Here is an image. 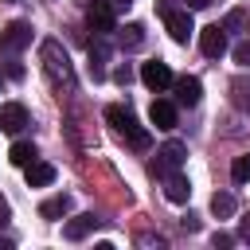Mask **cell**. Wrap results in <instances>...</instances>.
Here are the masks:
<instances>
[{
  "label": "cell",
  "mask_w": 250,
  "mask_h": 250,
  "mask_svg": "<svg viewBox=\"0 0 250 250\" xmlns=\"http://www.w3.org/2000/svg\"><path fill=\"white\" fill-rule=\"evenodd\" d=\"M98 223H102V219H98V215H90V211H86V215H74V219H70V223H66V227H62V234H66V238H70V242H82V238H86V234H90V230H94V227H98Z\"/></svg>",
  "instance_id": "cell-14"
},
{
  "label": "cell",
  "mask_w": 250,
  "mask_h": 250,
  "mask_svg": "<svg viewBox=\"0 0 250 250\" xmlns=\"http://www.w3.org/2000/svg\"><path fill=\"white\" fill-rule=\"evenodd\" d=\"M8 160L20 164V168H27V164L35 160V145H31V141H16V145L8 148Z\"/></svg>",
  "instance_id": "cell-18"
},
{
  "label": "cell",
  "mask_w": 250,
  "mask_h": 250,
  "mask_svg": "<svg viewBox=\"0 0 250 250\" xmlns=\"http://www.w3.org/2000/svg\"><path fill=\"white\" fill-rule=\"evenodd\" d=\"M148 121H152L156 129H176V105H172L168 98H156V102L148 105Z\"/></svg>",
  "instance_id": "cell-12"
},
{
  "label": "cell",
  "mask_w": 250,
  "mask_h": 250,
  "mask_svg": "<svg viewBox=\"0 0 250 250\" xmlns=\"http://www.w3.org/2000/svg\"><path fill=\"white\" fill-rule=\"evenodd\" d=\"M23 125H27V109L20 105V102H8V105H0V133H23Z\"/></svg>",
  "instance_id": "cell-10"
},
{
  "label": "cell",
  "mask_w": 250,
  "mask_h": 250,
  "mask_svg": "<svg viewBox=\"0 0 250 250\" xmlns=\"http://www.w3.org/2000/svg\"><path fill=\"white\" fill-rule=\"evenodd\" d=\"M164 195H168L172 203H188V199H191L188 176H184V172H168V176H164Z\"/></svg>",
  "instance_id": "cell-13"
},
{
  "label": "cell",
  "mask_w": 250,
  "mask_h": 250,
  "mask_svg": "<svg viewBox=\"0 0 250 250\" xmlns=\"http://www.w3.org/2000/svg\"><path fill=\"white\" fill-rule=\"evenodd\" d=\"M230 102L250 113V74H238V78L230 82Z\"/></svg>",
  "instance_id": "cell-17"
},
{
  "label": "cell",
  "mask_w": 250,
  "mask_h": 250,
  "mask_svg": "<svg viewBox=\"0 0 250 250\" xmlns=\"http://www.w3.org/2000/svg\"><path fill=\"white\" fill-rule=\"evenodd\" d=\"M39 59H43V70H47V78L55 82V86H74V66H70V55L62 51V43L59 39H43L39 43Z\"/></svg>",
  "instance_id": "cell-1"
},
{
  "label": "cell",
  "mask_w": 250,
  "mask_h": 250,
  "mask_svg": "<svg viewBox=\"0 0 250 250\" xmlns=\"http://www.w3.org/2000/svg\"><path fill=\"white\" fill-rule=\"evenodd\" d=\"M184 4H188V8H207L211 0H184Z\"/></svg>",
  "instance_id": "cell-26"
},
{
  "label": "cell",
  "mask_w": 250,
  "mask_h": 250,
  "mask_svg": "<svg viewBox=\"0 0 250 250\" xmlns=\"http://www.w3.org/2000/svg\"><path fill=\"white\" fill-rule=\"evenodd\" d=\"M105 62H109V43H105V35H98L90 43V74H94V82L105 78Z\"/></svg>",
  "instance_id": "cell-11"
},
{
  "label": "cell",
  "mask_w": 250,
  "mask_h": 250,
  "mask_svg": "<svg viewBox=\"0 0 250 250\" xmlns=\"http://www.w3.org/2000/svg\"><path fill=\"white\" fill-rule=\"evenodd\" d=\"M113 78H117L121 86H129V78H133V70H129V66H117V70H113Z\"/></svg>",
  "instance_id": "cell-23"
},
{
  "label": "cell",
  "mask_w": 250,
  "mask_h": 250,
  "mask_svg": "<svg viewBox=\"0 0 250 250\" xmlns=\"http://www.w3.org/2000/svg\"><path fill=\"white\" fill-rule=\"evenodd\" d=\"M117 43H121L125 51H137V47H145V27H141V23H129V27L117 35Z\"/></svg>",
  "instance_id": "cell-19"
},
{
  "label": "cell",
  "mask_w": 250,
  "mask_h": 250,
  "mask_svg": "<svg viewBox=\"0 0 250 250\" xmlns=\"http://www.w3.org/2000/svg\"><path fill=\"white\" fill-rule=\"evenodd\" d=\"M172 90H176V102L180 105H199V98H203V82L195 78V74H184V78H172Z\"/></svg>",
  "instance_id": "cell-8"
},
{
  "label": "cell",
  "mask_w": 250,
  "mask_h": 250,
  "mask_svg": "<svg viewBox=\"0 0 250 250\" xmlns=\"http://www.w3.org/2000/svg\"><path fill=\"white\" fill-rule=\"evenodd\" d=\"M180 223H184V230H199V219H195V215H184Z\"/></svg>",
  "instance_id": "cell-24"
},
{
  "label": "cell",
  "mask_w": 250,
  "mask_h": 250,
  "mask_svg": "<svg viewBox=\"0 0 250 250\" xmlns=\"http://www.w3.org/2000/svg\"><path fill=\"white\" fill-rule=\"evenodd\" d=\"M230 180H234V184H246V180H250V156H234V164H230Z\"/></svg>",
  "instance_id": "cell-21"
},
{
  "label": "cell",
  "mask_w": 250,
  "mask_h": 250,
  "mask_svg": "<svg viewBox=\"0 0 250 250\" xmlns=\"http://www.w3.org/2000/svg\"><path fill=\"white\" fill-rule=\"evenodd\" d=\"M238 238H242V242H250V219H242V223H238Z\"/></svg>",
  "instance_id": "cell-25"
},
{
  "label": "cell",
  "mask_w": 250,
  "mask_h": 250,
  "mask_svg": "<svg viewBox=\"0 0 250 250\" xmlns=\"http://www.w3.org/2000/svg\"><path fill=\"white\" fill-rule=\"evenodd\" d=\"M70 207H74L70 195H51V199L39 207V215H43V219H62V215H70Z\"/></svg>",
  "instance_id": "cell-16"
},
{
  "label": "cell",
  "mask_w": 250,
  "mask_h": 250,
  "mask_svg": "<svg viewBox=\"0 0 250 250\" xmlns=\"http://www.w3.org/2000/svg\"><path fill=\"white\" fill-rule=\"evenodd\" d=\"M234 62H242V66H250V35H246L242 43H234Z\"/></svg>",
  "instance_id": "cell-22"
},
{
  "label": "cell",
  "mask_w": 250,
  "mask_h": 250,
  "mask_svg": "<svg viewBox=\"0 0 250 250\" xmlns=\"http://www.w3.org/2000/svg\"><path fill=\"white\" fill-rule=\"evenodd\" d=\"M105 121H109V125H113V129H117V133H121L133 148H141V152H145V148L152 145L148 129L133 117V109H129V105H105Z\"/></svg>",
  "instance_id": "cell-2"
},
{
  "label": "cell",
  "mask_w": 250,
  "mask_h": 250,
  "mask_svg": "<svg viewBox=\"0 0 250 250\" xmlns=\"http://www.w3.org/2000/svg\"><path fill=\"white\" fill-rule=\"evenodd\" d=\"M199 51H203L207 59H219V55L227 51V31H223V23H211V27L199 31Z\"/></svg>",
  "instance_id": "cell-9"
},
{
  "label": "cell",
  "mask_w": 250,
  "mask_h": 250,
  "mask_svg": "<svg viewBox=\"0 0 250 250\" xmlns=\"http://www.w3.org/2000/svg\"><path fill=\"white\" fill-rule=\"evenodd\" d=\"M234 207H238V203H234V195H230V191H215V195H211V211H215L219 219H230V215H234Z\"/></svg>",
  "instance_id": "cell-20"
},
{
  "label": "cell",
  "mask_w": 250,
  "mask_h": 250,
  "mask_svg": "<svg viewBox=\"0 0 250 250\" xmlns=\"http://www.w3.org/2000/svg\"><path fill=\"white\" fill-rule=\"evenodd\" d=\"M31 43V23L27 20H16V23H8L4 31H0V55H16V51H23Z\"/></svg>",
  "instance_id": "cell-5"
},
{
  "label": "cell",
  "mask_w": 250,
  "mask_h": 250,
  "mask_svg": "<svg viewBox=\"0 0 250 250\" xmlns=\"http://www.w3.org/2000/svg\"><path fill=\"white\" fill-rule=\"evenodd\" d=\"M86 23H90L94 35H109V31L117 27V8H113V0H90Z\"/></svg>",
  "instance_id": "cell-3"
},
{
  "label": "cell",
  "mask_w": 250,
  "mask_h": 250,
  "mask_svg": "<svg viewBox=\"0 0 250 250\" xmlns=\"http://www.w3.org/2000/svg\"><path fill=\"white\" fill-rule=\"evenodd\" d=\"M4 215H8V203H4V199H0V223H4Z\"/></svg>",
  "instance_id": "cell-28"
},
{
  "label": "cell",
  "mask_w": 250,
  "mask_h": 250,
  "mask_svg": "<svg viewBox=\"0 0 250 250\" xmlns=\"http://www.w3.org/2000/svg\"><path fill=\"white\" fill-rule=\"evenodd\" d=\"M164 23H168V35L176 39V43H188L191 35H195V20H191V8H184V12H164Z\"/></svg>",
  "instance_id": "cell-7"
},
{
  "label": "cell",
  "mask_w": 250,
  "mask_h": 250,
  "mask_svg": "<svg viewBox=\"0 0 250 250\" xmlns=\"http://www.w3.org/2000/svg\"><path fill=\"white\" fill-rule=\"evenodd\" d=\"M172 78H176V74H172V66H168V62H160V59H152V62H145V66H141V82H145L148 90H156V94H164V90L172 86Z\"/></svg>",
  "instance_id": "cell-6"
},
{
  "label": "cell",
  "mask_w": 250,
  "mask_h": 250,
  "mask_svg": "<svg viewBox=\"0 0 250 250\" xmlns=\"http://www.w3.org/2000/svg\"><path fill=\"white\" fill-rule=\"evenodd\" d=\"M129 4H133V0H113V8H129Z\"/></svg>",
  "instance_id": "cell-27"
},
{
  "label": "cell",
  "mask_w": 250,
  "mask_h": 250,
  "mask_svg": "<svg viewBox=\"0 0 250 250\" xmlns=\"http://www.w3.org/2000/svg\"><path fill=\"white\" fill-rule=\"evenodd\" d=\"M47 184H55V164L31 160L27 164V188H47Z\"/></svg>",
  "instance_id": "cell-15"
},
{
  "label": "cell",
  "mask_w": 250,
  "mask_h": 250,
  "mask_svg": "<svg viewBox=\"0 0 250 250\" xmlns=\"http://www.w3.org/2000/svg\"><path fill=\"white\" fill-rule=\"evenodd\" d=\"M184 156H188V148L180 145V141H168L160 152H156V160H152V176H168V172H180V164H184Z\"/></svg>",
  "instance_id": "cell-4"
}]
</instances>
